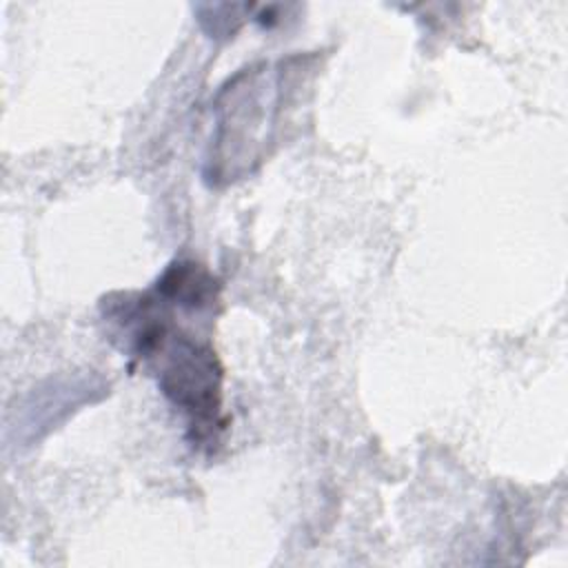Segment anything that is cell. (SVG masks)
<instances>
[{
	"instance_id": "cell-3",
	"label": "cell",
	"mask_w": 568,
	"mask_h": 568,
	"mask_svg": "<svg viewBox=\"0 0 568 568\" xmlns=\"http://www.w3.org/2000/svg\"><path fill=\"white\" fill-rule=\"evenodd\" d=\"M222 282L193 260H175L155 282V295L186 311H211L220 302Z\"/></svg>"
},
{
	"instance_id": "cell-2",
	"label": "cell",
	"mask_w": 568,
	"mask_h": 568,
	"mask_svg": "<svg viewBox=\"0 0 568 568\" xmlns=\"http://www.w3.org/2000/svg\"><path fill=\"white\" fill-rule=\"evenodd\" d=\"M268 67L240 71L217 95V138L215 155L209 160L215 178H237L260 160V138L273 126V98Z\"/></svg>"
},
{
	"instance_id": "cell-1",
	"label": "cell",
	"mask_w": 568,
	"mask_h": 568,
	"mask_svg": "<svg viewBox=\"0 0 568 568\" xmlns=\"http://www.w3.org/2000/svg\"><path fill=\"white\" fill-rule=\"evenodd\" d=\"M106 320L118 322L133 355L153 366L160 390L189 419L191 442L215 444L226 422L222 417V364L213 346L173 326L166 302L158 295L109 297Z\"/></svg>"
}]
</instances>
